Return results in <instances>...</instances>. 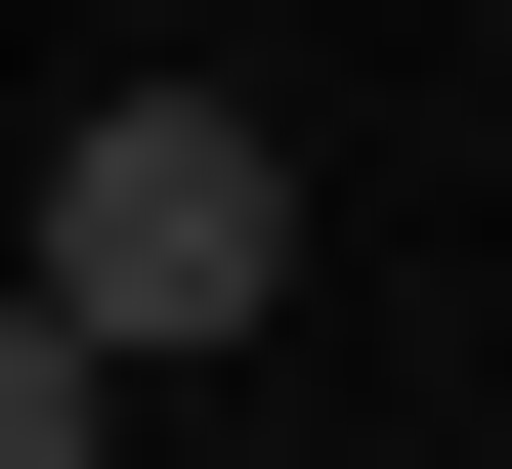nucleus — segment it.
Segmentation results:
<instances>
[{"label":"nucleus","instance_id":"obj_1","mask_svg":"<svg viewBox=\"0 0 512 469\" xmlns=\"http://www.w3.org/2000/svg\"><path fill=\"white\" fill-rule=\"evenodd\" d=\"M0 299H43L86 384L256 342V299H299V128H256V86H86V128H43V256H0Z\"/></svg>","mask_w":512,"mask_h":469},{"label":"nucleus","instance_id":"obj_2","mask_svg":"<svg viewBox=\"0 0 512 469\" xmlns=\"http://www.w3.org/2000/svg\"><path fill=\"white\" fill-rule=\"evenodd\" d=\"M86 427H128V384H86V342H43V299H0V469H86Z\"/></svg>","mask_w":512,"mask_h":469}]
</instances>
